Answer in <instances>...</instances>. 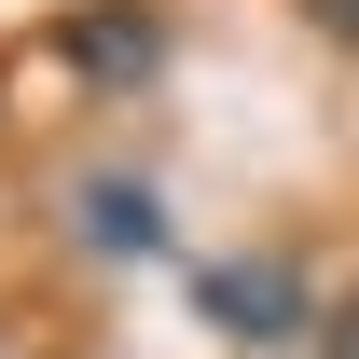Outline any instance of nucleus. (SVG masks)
Instances as JSON below:
<instances>
[{
	"label": "nucleus",
	"instance_id": "2",
	"mask_svg": "<svg viewBox=\"0 0 359 359\" xmlns=\"http://www.w3.org/2000/svg\"><path fill=\"white\" fill-rule=\"evenodd\" d=\"M55 55H69L83 97H138L166 69V14L152 0H83V14H55Z\"/></svg>",
	"mask_w": 359,
	"mask_h": 359
},
{
	"label": "nucleus",
	"instance_id": "1",
	"mask_svg": "<svg viewBox=\"0 0 359 359\" xmlns=\"http://www.w3.org/2000/svg\"><path fill=\"white\" fill-rule=\"evenodd\" d=\"M180 290H194V318H208L222 346H249V359H304V332H318V290H304L290 249H194Z\"/></svg>",
	"mask_w": 359,
	"mask_h": 359
},
{
	"label": "nucleus",
	"instance_id": "3",
	"mask_svg": "<svg viewBox=\"0 0 359 359\" xmlns=\"http://www.w3.org/2000/svg\"><path fill=\"white\" fill-rule=\"evenodd\" d=\"M69 235H83L97 263H166V249H180L166 194H152L138 166H97V180H69Z\"/></svg>",
	"mask_w": 359,
	"mask_h": 359
},
{
	"label": "nucleus",
	"instance_id": "5",
	"mask_svg": "<svg viewBox=\"0 0 359 359\" xmlns=\"http://www.w3.org/2000/svg\"><path fill=\"white\" fill-rule=\"evenodd\" d=\"M332 359H359V290H346V318H332Z\"/></svg>",
	"mask_w": 359,
	"mask_h": 359
},
{
	"label": "nucleus",
	"instance_id": "4",
	"mask_svg": "<svg viewBox=\"0 0 359 359\" xmlns=\"http://www.w3.org/2000/svg\"><path fill=\"white\" fill-rule=\"evenodd\" d=\"M304 14H318V28H332L346 55H359V0H304Z\"/></svg>",
	"mask_w": 359,
	"mask_h": 359
}]
</instances>
